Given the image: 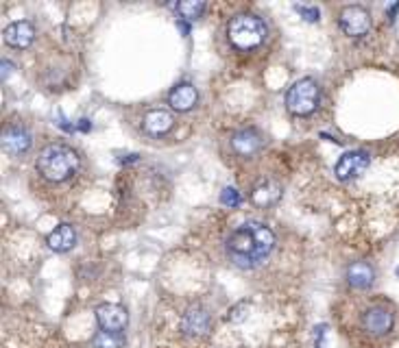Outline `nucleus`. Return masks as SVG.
<instances>
[{
    "instance_id": "a211bd4d",
    "label": "nucleus",
    "mask_w": 399,
    "mask_h": 348,
    "mask_svg": "<svg viewBox=\"0 0 399 348\" xmlns=\"http://www.w3.org/2000/svg\"><path fill=\"white\" fill-rule=\"evenodd\" d=\"M177 11L184 20L194 22L196 18H201V15H203L205 3H203V0H184V3L177 5Z\"/></svg>"
},
{
    "instance_id": "f3484780",
    "label": "nucleus",
    "mask_w": 399,
    "mask_h": 348,
    "mask_svg": "<svg viewBox=\"0 0 399 348\" xmlns=\"http://www.w3.org/2000/svg\"><path fill=\"white\" fill-rule=\"evenodd\" d=\"M279 198H281V185L273 179H266L262 183H258L251 194V201L258 207H271L279 201Z\"/></svg>"
},
{
    "instance_id": "aec40b11",
    "label": "nucleus",
    "mask_w": 399,
    "mask_h": 348,
    "mask_svg": "<svg viewBox=\"0 0 399 348\" xmlns=\"http://www.w3.org/2000/svg\"><path fill=\"white\" fill-rule=\"evenodd\" d=\"M240 201H242V198H240L238 190H234V188H225V190L221 192V203H223L225 207H229V209L238 207Z\"/></svg>"
},
{
    "instance_id": "9b49d317",
    "label": "nucleus",
    "mask_w": 399,
    "mask_h": 348,
    "mask_svg": "<svg viewBox=\"0 0 399 348\" xmlns=\"http://www.w3.org/2000/svg\"><path fill=\"white\" fill-rule=\"evenodd\" d=\"M31 148V133L20 124H9L3 131V151L9 155H22Z\"/></svg>"
},
{
    "instance_id": "f257e3e1",
    "label": "nucleus",
    "mask_w": 399,
    "mask_h": 348,
    "mask_svg": "<svg viewBox=\"0 0 399 348\" xmlns=\"http://www.w3.org/2000/svg\"><path fill=\"white\" fill-rule=\"evenodd\" d=\"M275 248V233L264 222L249 220L234 229L225 242L227 259L238 268H256Z\"/></svg>"
},
{
    "instance_id": "423d86ee",
    "label": "nucleus",
    "mask_w": 399,
    "mask_h": 348,
    "mask_svg": "<svg viewBox=\"0 0 399 348\" xmlns=\"http://www.w3.org/2000/svg\"><path fill=\"white\" fill-rule=\"evenodd\" d=\"M369 163H371V155L367 151H362V148H358V151H347L345 155H341L334 174L338 181H354L369 168Z\"/></svg>"
},
{
    "instance_id": "f8f14e48",
    "label": "nucleus",
    "mask_w": 399,
    "mask_h": 348,
    "mask_svg": "<svg viewBox=\"0 0 399 348\" xmlns=\"http://www.w3.org/2000/svg\"><path fill=\"white\" fill-rule=\"evenodd\" d=\"M142 126L148 135L162 138L175 126V118H173V113L166 109H148L142 118Z\"/></svg>"
},
{
    "instance_id": "0eeeda50",
    "label": "nucleus",
    "mask_w": 399,
    "mask_h": 348,
    "mask_svg": "<svg viewBox=\"0 0 399 348\" xmlns=\"http://www.w3.org/2000/svg\"><path fill=\"white\" fill-rule=\"evenodd\" d=\"M96 322L101 331H111V333H123L129 322V313L123 305L103 303L96 307Z\"/></svg>"
},
{
    "instance_id": "4be33fe9",
    "label": "nucleus",
    "mask_w": 399,
    "mask_h": 348,
    "mask_svg": "<svg viewBox=\"0 0 399 348\" xmlns=\"http://www.w3.org/2000/svg\"><path fill=\"white\" fill-rule=\"evenodd\" d=\"M242 311H247V303H238L234 309L229 311L227 320H231V322H240V320L244 318V313H242Z\"/></svg>"
},
{
    "instance_id": "6e6552de",
    "label": "nucleus",
    "mask_w": 399,
    "mask_h": 348,
    "mask_svg": "<svg viewBox=\"0 0 399 348\" xmlns=\"http://www.w3.org/2000/svg\"><path fill=\"white\" fill-rule=\"evenodd\" d=\"M393 324H395V316L393 311L382 307V305H375V307H369L367 311L362 313V329L367 331L371 335H386L393 331Z\"/></svg>"
},
{
    "instance_id": "1a4fd4ad",
    "label": "nucleus",
    "mask_w": 399,
    "mask_h": 348,
    "mask_svg": "<svg viewBox=\"0 0 399 348\" xmlns=\"http://www.w3.org/2000/svg\"><path fill=\"white\" fill-rule=\"evenodd\" d=\"M264 146V135L258 129L247 126V129H238L234 135H231V148L240 155V157H251L258 155Z\"/></svg>"
},
{
    "instance_id": "9d476101",
    "label": "nucleus",
    "mask_w": 399,
    "mask_h": 348,
    "mask_svg": "<svg viewBox=\"0 0 399 348\" xmlns=\"http://www.w3.org/2000/svg\"><path fill=\"white\" fill-rule=\"evenodd\" d=\"M212 329V320H210V313L203 307H190L184 318H181V331L184 335L188 338H203L210 333Z\"/></svg>"
},
{
    "instance_id": "5701e85b",
    "label": "nucleus",
    "mask_w": 399,
    "mask_h": 348,
    "mask_svg": "<svg viewBox=\"0 0 399 348\" xmlns=\"http://www.w3.org/2000/svg\"><path fill=\"white\" fill-rule=\"evenodd\" d=\"M0 68H3V78H7V76L13 72V63H11V61H3V65H0Z\"/></svg>"
},
{
    "instance_id": "6ab92c4d",
    "label": "nucleus",
    "mask_w": 399,
    "mask_h": 348,
    "mask_svg": "<svg viewBox=\"0 0 399 348\" xmlns=\"http://www.w3.org/2000/svg\"><path fill=\"white\" fill-rule=\"evenodd\" d=\"M94 348H123L125 335L123 333H111V331H98L92 340Z\"/></svg>"
},
{
    "instance_id": "dca6fc26",
    "label": "nucleus",
    "mask_w": 399,
    "mask_h": 348,
    "mask_svg": "<svg viewBox=\"0 0 399 348\" xmlns=\"http://www.w3.org/2000/svg\"><path fill=\"white\" fill-rule=\"evenodd\" d=\"M46 244L53 248L55 253H68L77 244V231L72 224H59L55 231H51L46 238Z\"/></svg>"
},
{
    "instance_id": "20e7f679",
    "label": "nucleus",
    "mask_w": 399,
    "mask_h": 348,
    "mask_svg": "<svg viewBox=\"0 0 399 348\" xmlns=\"http://www.w3.org/2000/svg\"><path fill=\"white\" fill-rule=\"evenodd\" d=\"M319 103H321L319 83L310 76L295 81L286 94V107L295 115H310L319 107Z\"/></svg>"
},
{
    "instance_id": "f03ea898",
    "label": "nucleus",
    "mask_w": 399,
    "mask_h": 348,
    "mask_svg": "<svg viewBox=\"0 0 399 348\" xmlns=\"http://www.w3.org/2000/svg\"><path fill=\"white\" fill-rule=\"evenodd\" d=\"M38 170L51 183H63L79 170V155L65 144H51L38 157Z\"/></svg>"
},
{
    "instance_id": "7ed1b4c3",
    "label": "nucleus",
    "mask_w": 399,
    "mask_h": 348,
    "mask_svg": "<svg viewBox=\"0 0 399 348\" xmlns=\"http://www.w3.org/2000/svg\"><path fill=\"white\" fill-rule=\"evenodd\" d=\"M227 38L238 51H253L266 40V24L253 13H238L227 24Z\"/></svg>"
},
{
    "instance_id": "4468645a",
    "label": "nucleus",
    "mask_w": 399,
    "mask_h": 348,
    "mask_svg": "<svg viewBox=\"0 0 399 348\" xmlns=\"http://www.w3.org/2000/svg\"><path fill=\"white\" fill-rule=\"evenodd\" d=\"M198 101V92L192 83H179L169 94V105L175 111H190Z\"/></svg>"
},
{
    "instance_id": "2eb2a0df",
    "label": "nucleus",
    "mask_w": 399,
    "mask_h": 348,
    "mask_svg": "<svg viewBox=\"0 0 399 348\" xmlns=\"http://www.w3.org/2000/svg\"><path fill=\"white\" fill-rule=\"evenodd\" d=\"M375 281V270L367 261H356L347 268V283L354 290H369Z\"/></svg>"
},
{
    "instance_id": "412c9836",
    "label": "nucleus",
    "mask_w": 399,
    "mask_h": 348,
    "mask_svg": "<svg viewBox=\"0 0 399 348\" xmlns=\"http://www.w3.org/2000/svg\"><path fill=\"white\" fill-rule=\"evenodd\" d=\"M295 11L302 15L304 20H308V22H319V18H321V11L317 9V7H308V5H295Z\"/></svg>"
},
{
    "instance_id": "ddd939ff",
    "label": "nucleus",
    "mask_w": 399,
    "mask_h": 348,
    "mask_svg": "<svg viewBox=\"0 0 399 348\" xmlns=\"http://www.w3.org/2000/svg\"><path fill=\"white\" fill-rule=\"evenodd\" d=\"M36 40V26L26 20H20V22H11L7 28H5V42L11 46V48H29Z\"/></svg>"
},
{
    "instance_id": "39448f33",
    "label": "nucleus",
    "mask_w": 399,
    "mask_h": 348,
    "mask_svg": "<svg viewBox=\"0 0 399 348\" xmlns=\"http://www.w3.org/2000/svg\"><path fill=\"white\" fill-rule=\"evenodd\" d=\"M341 28L349 38H362L371 28V13L360 5H349L341 11Z\"/></svg>"
},
{
    "instance_id": "b1692460",
    "label": "nucleus",
    "mask_w": 399,
    "mask_h": 348,
    "mask_svg": "<svg viewBox=\"0 0 399 348\" xmlns=\"http://www.w3.org/2000/svg\"><path fill=\"white\" fill-rule=\"evenodd\" d=\"M77 126H79V131H83V133H88V131L92 129V122L90 120H79Z\"/></svg>"
}]
</instances>
